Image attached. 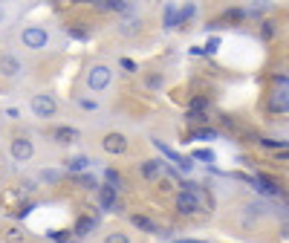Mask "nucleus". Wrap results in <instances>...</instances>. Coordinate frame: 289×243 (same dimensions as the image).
I'll list each match as a JSON object with an SVG mask.
<instances>
[{
    "mask_svg": "<svg viewBox=\"0 0 289 243\" xmlns=\"http://www.w3.org/2000/svg\"><path fill=\"white\" fill-rule=\"evenodd\" d=\"M148 84H150V87H159V84H162V78H159V75H150V78H148Z\"/></svg>",
    "mask_w": 289,
    "mask_h": 243,
    "instance_id": "37",
    "label": "nucleus"
},
{
    "mask_svg": "<svg viewBox=\"0 0 289 243\" xmlns=\"http://www.w3.org/2000/svg\"><path fill=\"white\" fill-rule=\"evenodd\" d=\"M286 107H289L286 90L275 93V96H272V99H269V110H272V113H286Z\"/></svg>",
    "mask_w": 289,
    "mask_h": 243,
    "instance_id": "14",
    "label": "nucleus"
},
{
    "mask_svg": "<svg viewBox=\"0 0 289 243\" xmlns=\"http://www.w3.org/2000/svg\"><path fill=\"white\" fill-rule=\"evenodd\" d=\"M21 41H23V46H29V49H44L46 41H49V35H46L44 26H26L21 32Z\"/></svg>",
    "mask_w": 289,
    "mask_h": 243,
    "instance_id": "2",
    "label": "nucleus"
},
{
    "mask_svg": "<svg viewBox=\"0 0 289 243\" xmlns=\"http://www.w3.org/2000/svg\"><path fill=\"white\" fill-rule=\"evenodd\" d=\"M194 159H200V162H214V150H206V148H200L194 153Z\"/></svg>",
    "mask_w": 289,
    "mask_h": 243,
    "instance_id": "25",
    "label": "nucleus"
},
{
    "mask_svg": "<svg viewBox=\"0 0 289 243\" xmlns=\"http://www.w3.org/2000/svg\"><path fill=\"white\" fill-rule=\"evenodd\" d=\"M29 211H32V203H26V206H21L18 211H15V217H26Z\"/></svg>",
    "mask_w": 289,
    "mask_h": 243,
    "instance_id": "33",
    "label": "nucleus"
},
{
    "mask_svg": "<svg viewBox=\"0 0 289 243\" xmlns=\"http://www.w3.org/2000/svg\"><path fill=\"white\" fill-rule=\"evenodd\" d=\"M191 136L194 139H217V130H214V127H200V130H194Z\"/></svg>",
    "mask_w": 289,
    "mask_h": 243,
    "instance_id": "20",
    "label": "nucleus"
},
{
    "mask_svg": "<svg viewBox=\"0 0 289 243\" xmlns=\"http://www.w3.org/2000/svg\"><path fill=\"white\" fill-rule=\"evenodd\" d=\"M130 223L136 226L139 231H148V234H159V226L148 217V214H130Z\"/></svg>",
    "mask_w": 289,
    "mask_h": 243,
    "instance_id": "11",
    "label": "nucleus"
},
{
    "mask_svg": "<svg viewBox=\"0 0 289 243\" xmlns=\"http://www.w3.org/2000/svg\"><path fill=\"white\" fill-rule=\"evenodd\" d=\"M92 229H95V217H87V214H84V217H78V223H75L72 234H75V237H87Z\"/></svg>",
    "mask_w": 289,
    "mask_h": 243,
    "instance_id": "13",
    "label": "nucleus"
},
{
    "mask_svg": "<svg viewBox=\"0 0 289 243\" xmlns=\"http://www.w3.org/2000/svg\"><path fill=\"white\" fill-rule=\"evenodd\" d=\"M69 35L78 38V41H87V38H90V32H87V29H78V26H69Z\"/></svg>",
    "mask_w": 289,
    "mask_h": 243,
    "instance_id": "29",
    "label": "nucleus"
},
{
    "mask_svg": "<svg viewBox=\"0 0 289 243\" xmlns=\"http://www.w3.org/2000/svg\"><path fill=\"white\" fill-rule=\"evenodd\" d=\"M87 165H90L87 156H72V159H67V171L69 174H78V171H84Z\"/></svg>",
    "mask_w": 289,
    "mask_h": 243,
    "instance_id": "17",
    "label": "nucleus"
},
{
    "mask_svg": "<svg viewBox=\"0 0 289 243\" xmlns=\"http://www.w3.org/2000/svg\"><path fill=\"white\" fill-rule=\"evenodd\" d=\"M194 12H197L194 6H182V9H179V15H176V21H182V23L191 21V18H194Z\"/></svg>",
    "mask_w": 289,
    "mask_h": 243,
    "instance_id": "26",
    "label": "nucleus"
},
{
    "mask_svg": "<svg viewBox=\"0 0 289 243\" xmlns=\"http://www.w3.org/2000/svg\"><path fill=\"white\" fill-rule=\"evenodd\" d=\"M69 234H72V231H49V237H52L55 243H69V240H72Z\"/></svg>",
    "mask_w": 289,
    "mask_h": 243,
    "instance_id": "24",
    "label": "nucleus"
},
{
    "mask_svg": "<svg viewBox=\"0 0 289 243\" xmlns=\"http://www.w3.org/2000/svg\"><path fill=\"white\" fill-rule=\"evenodd\" d=\"M162 165H165V162H159V159L145 162V165H142V177H148V180H156V177L162 174Z\"/></svg>",
    "mask_w": 289,
    "mask_h": 243,
    "instance_id": "15",
    "label": "nucleus"
},
{
    "mask_svg": "<svg viewBox=\"0 0 289 243\" xmlns=\"http://www.w3.org/2000/svg\"><path fill=\"white\" fill-rule=\"evenodd\" d=\"M185 119H188V122H194V125H206V122H208L206 113H185Z\"/></svg>",
    "mask_w": 289,
    "mask_h": 243,
    "instance_id": "28",
    "label": "nucleus"
},
{
    "mask_svg": "<svg viewBox=\"0 0 289 243\" xmlns=\"http://www.w3.org/2000/svg\"><path fill=\"white\" fill-rule=\"evenodd\" d=\"M208 107H211V102H208V99H203V96H194V99L188 102V113H206V116H208Z\"/></svg>",
    "mask_w": 289,
    "mask_h": 243,
    "instance_id": "16",
    "label": "nucleus"
},
{
    "mask_svg": "<svg viewBox=\"0 0 289 243\" xmlns=\"http://www.w3.org/2000/svg\"><path fill=\"white\" fill-rule=\"evenodd\" d=\"M275 81H277V84H280V87H286V75H283V72H280V75H277V72H275Z\"/></svg>",
    "mask_w": 289,
    "mask_h": 243,
    "instance_id": "38",
    "label": "nucleus"
},
{
    "mask_svg": "<svg viewBox=\"0 0 289 243\" xmlns=\"http://www.w3.org/2000/svg\"><path fill=\"white\" fill-rule=\"evenodd\" d=\"M32 153H35V145L26 136H15V139H12V156H15L18 162L32 159Z\"/></svg>",
    "mask_w": 289,
    "mask_h": 243,
    "instance_id": "7",
    "label": "nucleus"
},
{
    "mask_svg": "<svg viewBox=\"0 0 289 243\" xmlns=\"http://www.w3.org/2000/svg\"><path fill=\"white\" fill-rule=\"evenodd\" d=\"M122 67H125V69H130V72H136V64H133L130 58H125V61H122Z\"/></svg>",
    "mask_w": 289,
    "mask_h": 243,
    "instance_id": "35",
    "label": "nucleus"
},
{
    "mask_svg": "<svg viewBox=\"0 0 289 243\" xmlns=\"http://www.w3.org/2000/svg\"><path fill=\"white\" fill-rule=\"evenodd\" d=\"M52 136H55L58 145H72V142H78V130L64 125V127H55V133H52Z\"/></svg>",
    "mask_w": 289,
    "mask_h": 243,
    "instance_id": "12",
    "label": "nucleus"
},
{
    "mask_svg": "<svg viewBox=\"0 0 289 243\" xmlns=\"http://www.w3.org/2000/svg\"><path fill=\"white\" fill-rule=\"evenodd\" d=\"M159 188L162 191H171V180H159Z\"/></svg>",
    "mask_w": 289,
    "mask_h": 243,
    "instance_id": "39",
    "label": "nucleus"
},
{
    "mask_svg": "<svg viewBox=\"0 0 289 243\" xmlns=\"http://www.w3.org/2000/svg\"><path fill=\"white\" fill-rule=\"evenodd\" d=\"M173 208H176L179 214H197V211L203 208V203H200V197H197V194L179 191V194H176V200H173Z\"/></svg>",
    "mask_w": 289,
    "mask_h": 243,
    "instance_id": "4",
    "label": "nucleus"
},
{
    "mask_svg": "<svg viewBox=\"0 0 289 243\" xmlns=\"http://www.w3.org/2000/svg\"><path fill=\"white\" fill-rule=\"evenodd\" d=\"M99 206H102L104 211H116V208H119L116 188H110V185H102V188H99Z\"/></svg>",
    "mask_w": 289,
    "mask_h": 243,
    "instance_id": "10",
    "label": "nucleus"
},
{
    "mask_svg": "<svg viewBox=\"0 0 289 243\" xmlns=\"http://www.w3.org/2000/svg\"><path fill=\"white\" fill-rule=\"evenodd\" d=\"M104 180H107L110 188H119V185H122V174L116 171V168H107V171H104Z\"/></svg>",
    "mask_w": 289,
    "mask_h": 243,
    "instance_id": "19",
    "label": "nucleus"
},
{
    "mask_svg": "<svg viewBox=\"0 0 289 243\" xmlns=\"http://www.w3.org/2000/svg\"><path fill=\"white\" fill-rule=\"evenodd\" d=\"M260 35H263L266 41H272V38H275V23L266 21V23H263V29H260Z\"/></svg>",
    "mask_w": 289,
    "mask_h": 243,
    "instance_id": "27",
    "label": "nucleus"
},
{
    "mask_svg": "<svg viewBox=\"0 0 289 243\" xmlns=\"http://www.w3.org/2000/svg\"><path fill=\"white\" fill-rule=\"evenodd\" d=\"M81 107H84V110H95L99 104H95V102H87V99H84V102H81Z\"/></svg>",
    "mask_w": 289,
    "mask_h": 243,
    "instance_id": "36",
    "label": "nucleus"
},
{
    "mask_svg": "<svg viewBox=\"0 0 289 243\" xmlns=\"http://www.w3.org/2000/svg\"><path fill=\"white\" fill-rule=\"evenodd\" d=\"M75 183H78V185H90V188H95V177L84 174V177H75Z\"/></svg>",
    "mask_w": 289,
    "mask_h": 243,
    "instance_id": "31",
    "label": "nucleus"
},
{
    "mask_svg": "<svg viewBox=\"0 0 289 243\" xmlns=\"http://www.w3.org/2000/svg\"><path fill=\"white\" fill-rule=\"evenodd\" d=\"M136 29H139V23H136V21H133V23H125V26H122V32H125V35H133Z\"/></svg>",
    "mask_w": 289,
    "mask_h": 243,
    "instance_id": "34",
    "label": "nucleus"
},
{
    "mask_svg": "<svg viewBox=\"0 0 289 243\" xmlns=\"http://www.w3.org/2000/svg\"><path fill=\"white\" fill-rule=\"evenodd\" d=\"M21 69H23V64H21L15 55H12V52H3V55H0V72H3L6 78L21 75Z\"/></svg>",
    "mask_w": 289,
    "mask_h": 243,
    "instance_id": "9",
    "label": "nucleus"
},
{
    "mask_svg": "<svg viewBox=\"0 0 289 243\" xmlns=\"http://www.w3.org/2000/svg\"><path fill=\"white\" fill-rule=\"evenodd\" d=\"M173 243H203V240H173Z\"/></svg>",
    "mask_w": 289,
    "mask_h": 243,
    "instance_id": "40",
    "label": "nucleus"
},
{
    "mask_svg": "<svg viewBox=\"0 0 289 243\" xmlns=\"http://www.w3.org/2000/svg\"><path fill=\"white\" fill-rule=\"evenodd\" d=\"M104 243H130V237H127L125 231H110V234L104 237Z\"/></svg>",
    "mask_w": 289,
    "mask_h": 243,
    "instance_id": "21",
    "label": "nucleus"
},
{
    "mask_svg": "<svg viewBox=\"0 0 289 243\" xmlns=\"http://www.w3.org/2000/svg\"><path fill=\"white\" fill-rule=\"evenodd\" d=\"M252 185L257 191H263V194H272V197H283V188L277 180H272L269 174H254L252 177Z\"/></svg>",
    "mask_w": 289,
    "mask_h": 243,
    "instance_id": "5",
    "label": "nucleus"
},
{
    "mask_svg": "<svg viewBox=\"0 0 289 243\" xmlns=\"http://www.w3.org/2000/svg\"><path fill=\"white\" fill-rule=\"evenodd\" d=\"M153 145H156V148L162 150V153H165V156H168V159L173 162V165H176V168H179V171H191V168H194V165H191V159H188V156H182V153H179V150H173V148H168V145H165V142H162V139H153Z\"/></svg>",
    "mask_w": 289,
    "mask_h": 243,
    "instance_id": "6",
    "label": "nucleus"
},
{
    "mask_svg": "<svg viewBox=\"0 0 289 243\" xmlns=\"http://www.w3.org/2000/svg\"><path fill=\"white\" fill-rule=\"evenodd\" d=\"M58 110V104L52 96H46V93H38V96H32V113L38 116V119H52Z\"/></svg>",
    "mask_w": 289,
    "mask_h": 243,
    "instance_id": "1",
    "label": "nucleus"
},
{
    "mask_svg": "<svg viewBox=\"0 0 289 243\" xmlns=\"http://www.w3.org/2000/svg\"><path fill=\"white\" fill-rule=\"evenodd\" d=\"M217 46H220V41H217V38H211V41H208V46L203 49V52H208V55H211V52H217Z\"/></svg>",
    "mask_w": 289,
    "mask_h": 243,
    "instance_id": "32",
    "label": "nucleus"
},
{
    "mask_svg": "<svg viewBox=\"0 0 289 243\" xmlns=\"http://www.w3.org/2000/svg\"><path fill=\"white\" fill-rule=\"evenodd\" d=\"M102 148L107 150V153H125L127 150V136L125 133H107V136L102 139Z\"/></svg>",
    "mask_w": 289,
    "mask_h": 243,
    "instance_id": "8",
    "label": "nucleus"
},
{
    "mask_svg": "<svg viewBox=\"0 0 289 243\" xmlns=\"http://www.w3.org/2000/svg\"><path fill=\"white\" fill-rule=\"evenodd\" d=\"M99 9H107V12H127V3H122V0H104V3H99Z\"/></svg>",
    "mask_w": 289,
    "mask_h": 243,
    "instance_id": "18",
    "label": "nucleus"
},
{
    "mask_svg": "<svg viewBox=\"0 0 289 243\" xmlns=\"http://www.w3.org/2000/svg\"><path fill=\"white\" fill-rule=\"evenodd\" d=\"M110 78H113V69L104 67V64H95V67L87 72V87H90V90H104V87L110 84Z\"/></svg>",
    "mask_w": 289,
    "mask_h": 243,
    "instance_id": "3",
    "label": "nucleus"
},
{
    "mask_svg": "<svg viewBox=\"0 0 289 243\" xmlns=\"http://www.w3.org/2000/svg\"><path fill=\"white\" fill-rule=\"evenodd\" d=\"M263 148H275V150H286V142L283 139H260Z\"/></svg>",
    "mask_w": 289,
    "mask_h": 243,
    "instance_id": "22",
    "label": "nucleus"
},
{
    "mask_svg": "<svg viewBox=\"0 0 289 243\" xmlns=\"http://www.w3.org/2000/svg\"><path fill=\"white\" fill-rule=\"evenodd\" d=\"M6 240H9V243H18V240H23V229H18V226H12V229H6Z\"/></svg>",
    "mask_w": 289,
    "mask_h": 243,
    "instance_id": "23",
    "label": "nucleus"
},
{
    "mask_svg": "<svg viewBox=\"0 0 289 243\" xmlns=\"http://www.w3.org/2000/svg\"><path fill=\"white\" fill-rule=\"evenodd\" d=\"M0 18H3V9H0Z\"/></svg>",
    "mask_w": 289,
    "mask_h": 243,
    "instance_id": "41",
    "label": "nucleus"
},
{
    "mask_svg": "<svg viewBox=\"0 0 289 243\" xmlns=\"http://www.w3.org/2000/svg\"><path fill=\"white\" fill-rule=\"evenodd\" d=\"M165 23H168V26H176V9H173V6L165 9Z\"/></svg>",
    "mask_w": 289,
    "mask_h": 243,
    "instance_id": "30",
    "label": "nucleus"
}]
</instances>
